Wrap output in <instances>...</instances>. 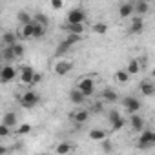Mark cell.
<instances>
[{"mask_svg": "<svg viewBox=\"0 0 155 155\" xmlns=\"http://www.w3.org/2000/svg\"><path fill=\"white\" fill-rule=\"evenodd\" d=\"M40 102V95L35 91V90H28V91H24V95L20 97V106L22 108H35L37 104Z\"/></svg>", "mask_w": 155, "mask_h": 155, "instance_id": "6da1fadb", "label": "cell"}, {"mask_svg": "<svg viewBox=\"0 0 155 155\" xmlns=\"http://www.w3.org/2000/svg\"><path fill=\"white\" fill-rule=\"evenodd\" d=\"M153 144H155V131L144 128V130L140 131L139 140H137V148H140V150H148V148H151Z\"/></svg>", "mask_w": 155, "mask_h": 155, "instance_id": "7a4b0ae2", "label": "cell"}, {"mask_svg": "<svg viewBox=\"0 0 155 155\" xmlns=\"http://www.w3.org/2000/svg\"><path fill=\"white\" fill-rule=\"evenodd\" d=\"M77 90L88 99V97H91L95 93V81L91 79V77H84V79H81L79 84H77Z\"/></svg>", "mask_w": 155, "mask_h": 155, "instance_id": "3957f363", "label": "cell"}, {"mask_svg": "<svg viewBox=\"0 0 155 155\" xmlns=\"http://www.w3.org/2000/svg\"><path fill=\"white\" fill-rule=\"evenodd\" d=\"M86 20V11L82 8H75L71 11H68V17H66V24L68 26H73V24H84Z\"/></svg>", "mask_w": 155, "mask_h": 155, "instance_id": "277c9868", "label": "cell"}, {"mask_svg": "<svg viewBox=\"0 0 155 155\" xmlns=\"http://www.w3.org/2000/svg\"><path fill=\"white\" fill-rule=\"evenodd\" d=\"M124 108L130 115H135V113L140 111V101L137 97H126L124 99Z\"/></svg>", "mask_w": 155, "mask_h": 155, "instance_id": "5b68a950", "label": "cell"}, {"mask_svg": "<svg viewBox=\"0 0 155 155\" xmlns=\"http://www.w3.org/2000/svg\"><path fill=\"white\" fill-rule=\"evenodd\" d=\"M15 77H17V69L11 64H6L0 69V82H11Z\"/></svg>", "mask_w": 155, "mask_h": 155, "instance_id": "8992f818", "label": "cell"}, {"mask_svg": "<svg viewBox=\"0 0 155 155\" xmlns=\"http://www.w3.org/2000/svg\"><path fill=\"white\" fill-rule=\"evenodd\" d=\"M71 69H73V62H71V60H58V62L55 64V68H53V71H55L58 77L68 75Z\"/></svg>", "mask_w": 155, "mask_h": 155, "instance_id": "52a82bcc", "label": "cell"}, {"mask_svg": "<svg viewBox=\"0 0 155 155\" xmlns=\"http://www.w3.org/2000/svg\"><path fill=\"white\" fill-rule=\"evenodd\" d=\"M144 31V18L142 17H133L131 18V26H130V33L131 35H140Z\"/></svg>", "mask_w": 155, "mask_h": 155, "instance_id": "ba28073f", "label": "cell"}, {"mask_svg": "<svg viewBox=\"0 0 155 155\" xmlns=\"http://www.w3.org/2000/svg\"><path fill=\"white\" fill-rule=\"evenodd\" d=\"M88 119H90V111L88 110H82V108L71 113V120L75 124H84V122H88Z\"/></svg>", "mask_w": 155, "mask_h": 155, "instance_id": "9c48e42d", "label": "cell"}, {"mask_svg": "<svg viewBox=\"0 0 155 155\" xmlns=\"http://www.w3.org/2000/svg\"><path fill=\"white\" fill-rule=\"evenodd\" d=\"M33 73H35V69H33L31 66H22V69H20V81H22V84H26V86H31Z\"/></svg>", "mask_w": 155, "mask_h": 155, "instance_id": "30bf717a", "label": "cell"}, {"mask_svg": "<svg viewBox=\"0 0 155 155\" xmlns=\"http://www.w3.org/2000/svg\"><path fill=\"white\" fill-rule=\"evenodd\" d=\"M130 126H131V130L133 131H142L144 130V119L139 115V113H135V115H130Z\"/></svg>", "mask_w": 155, "mask_h": 155, "instance_id": "8fae6325", "label": "cell"}, {"mask_svg": "<svg viewBox=\"0 0 155 155\" xmlns=\"http://www.w3.org/2000/svg\"><path fill=\"white\" fill-rule=\"evenodd\" d=\"M139 88H140V93L144 97H153V93H155V84L151 81H142L139 84Z\"/></svg>", "mask_w": 155, "mask_h": 155, "instance_id": "7c38bea8", "label": "cell"}, {"mask_svg": "<svg viewBox=\"0 0 155 155\" xmlns=\"http://www.w3.org/2000/svg\"><path fill=\"white\" fill-rule=\"evenodd\" d=\"M17 42H18L17 33H13V31H6V33L2 35V44H4L6 48H13Z\"/></svg>", "mask_w": 155, "mask_h": 155, "instance_id": "4fadbf2b", "label": "cell"}, {"mask_svg": "<svg viewBox=\"0 0 155 155\" xmlns=\"http://www.w3.org/2000/svg\"><path fill=\"white\" fill-rule=\"evenodd\" d=\"M150 11V4L146 2V0H139V2L133 4V13H137V17H142Z\"/></svg>", "mask_w": 155, "mask_h": 155, "instance_id": "5bb4252c", "label": "cell"}, {"mask_svg": "<svg viewBox=\"0 0 155 155\" xmlns=\"http://www.w3.org/2000/svg\"><path fill=\"white\" fill-rule=\"evenodd\" d=\"M133 15V2H124L119 8V17L120 18H130Z\"/></svg>", "mask_w": 155, "mask_h": 155, "instance_id": "9a60e30c", "label": "cell"}, {"mask_svg": "<svg viewBox=\"0 0 155 155\" xmlns=\"http://www.w3.org/2000/svg\"><path fill=\"white\" fill-rule=\"evenodd\" d=\"M17 37L22 38V40H29V38H33V22L28 24V26H20V31L17 33Z\"/></svg>", "mask_w": 155, "mask_h": 155, "instance_id": "2e32d148", "label": "cell"}, {"mask_svg": "<svg viewBox=\"0 0 155 155\" xmlns=\"http://www.w3.org/2000/svg\"><path fill=\"white\" fill-rule=\"evenodd\" d=\"M69 101L73 102V104H77V106H81V104H84L86 102V97L77 90V88H73L71 91H69Z\"/></svg>", "mask_w": 155, "mask_h": 155, "instance_id": "e0dca14e", "label": "cell"}, {"mask_svg": "<svg viewBox=\"0 0 155 155\" xmlns=\"http://www.w3.org/2000/svg\"><path fill=\"white\" fill-rule=\"evenodd\" d=\"M101 97H102V102H117L119 101V95L111 88H104L102 93H101Z\"/></svg>", "mask_w": 155, "mask_h": 155, "instance_id": "ac0fdd59", "label": "cell"}, {"mask_svg": "<svg viewBox=\"0 0 155 155\" xmlns=\"http://www.w3.org/2000/svg\"><path fill=\"white\" fill-rule=\"evenodd\" d=\"M71 150H73L71 142H68V140H62V142H58V144H57V148H55V153H57V155H69V153H71Z\"/></svg>", "mask_w": 155, "mask_h": 155, "instance_id": "d6986e66", "label": "cell"}, {"mask_svg": "<svg viewBox=\"0 0 155 155\" xmlns=\"http://www.w3.org/2000/svg\"><path fill=\"white\" fill-rule=\"evenodd\" d=\"M128 75H135V73H139L140 71V62L137 60V58H131L130 62H128V66H126V69H124Z\"/></svg>", "mask_w": 155, "mask_h": 155, "instance_id": "ffe728a7", "label": "cell"}, {"mask_svg": "<svg viewBox=\"0 0 155 155\" xmlns=\"http://www.w3.org/2000/svg\"><path fill=\"white\" fill-rule=\"evenodd\" d=\"M66 28V31H68V35H81L82 37V33H84V24H73V26H64Z\"/></svg>", "mask_w": 155, "mask_h": 155, "instance_id": "44dd1931", "label": "cell"}, {"mask_svg": "<svg viewBox=\"0 0 155 155\" xmlns=\"http://www.w3.org/2000/svg\"><path fill=\"white\" fill-rule=\"evenodd\" d=\"M2 124H4V126H8V128L11 130V128L17 124V115H15L13 111H8V113L4 115V119H2Z\"/></svg>", "mask_w": 155, "mask_h": 155, "instance_id": "7402d4cb", "label": "cell"}, {"mask_svg": "<svg viewBox=\"0 0 155 155\" xmlns=\"http://www.w3.org/2000/svg\"><path fill=\"white\" fill-rule=\"evenodd\" d=\"M69 49H71V46H69L66 40H62V42L57 46V49H55V57H64V55H68Z\"/></svg>", "mask_w": 155, "mask_h": 155, "instance_id": "603a6c76", "label": "cell"}, {"mask_svg": "<svg viewBox=\"0 0 155 155\" xmlns=\"http://www.w3.org/2000/svg\"><path fill=\"white\" fill-rule=\"evenodd\" d=\"M17 18H18V22H20V26H28V24L33 22V17H31L28 11H18Z\"/></svg>", "mask_w": 155, "mask_h": 155, "instance_id": "cb8c5ba5", "label": "cell"}, {"mask_svg": "<svg viewBox=\"0 0 155 155\" xmlns=\"http://www.w3.org/2000/svg\"><path fill=\"white\" fill-rule=\"evenodd\" d=\"M33 22L48 29V24H49V18H48V17H46L44 13H37V15H33Z\"/></svg>", "mask_w": 155, "mask_h": 155, "instance_id": "d4e9b609", "label": "cell"}, {"mask_svg": "<svg viewBox=\"0 0 155 155\" xmlns=\"http://www.w3.org/2000/svg\"><path fill=\"white\" fill-rule=\"evenodd\" d=\"M11 51H13V57H15V58H20V57H24V53H26V46H24L22 42H17V44L11 48Z\"/></svg>", "mask_w": 155, "mask_h": 155, "instance_id": "484cf974", "label": "cell"}, {"mask_svg": "<svg viewBox=\"0 0 155 155\" xmlns=\"http://www.w3.org/2000/svg\"><path fill=\"white\" fill-rule=\"evenodd\" d=\"M115 79H117V82H119V84H126V82L130 81V75H128L124 69H117V73H115Z\"/></svg>", "mask_w": 155, "mask_h": 155, "instance_id": "4316f807", "label": "cell"}, {"mask_svg": "<svg viewBox=\"0 0 155 155\" xmlns=\"http://www.w3.org/2000/svg\"><path fill=\"white\" fill-rule=\"evenodd\" d=\"M93 33H97V35H106V33H108V24H106V22H97V24H93Z\"/></svg>", "mask_w": 155, "mask_h": 155, "instance_id": "83f0119b", "label": "cell"}, {"mask_svg": "<svg viewBox=\"0 0 155 155\" xmlns=\"http://www.w3.org/2000/svg\"><path fill=\"white\" fill-rule=\"evenodd\" d=\"M111 124V131H120L124 126H126V119L124 117H119L117 120H113V122H110Z\"/></svg>", "mask_w": 155, "mask_h": 155, "instance_id": "f1b7e54d", "label": "cell"}, {"mask_svg": "<svg viewBox=\"0 0 155 155\" xmlns=\"http://www.w3.org/2000/svg\"><path fill=\"white\" fill-rule=\"evenodd\" d=\"M90 139L91 140H104L106 139V131L104 130H91L90 131Z\"/></svg>", "mask_w": 155, "mask_h": 155, "instance_id": "f546056e", "label": "cell"}, {"mask_svg": "<svg viewBox=\"0 0 155 155\" xmlns=\"http://www.w3.org/2000/svg\"><path fill=\"white\" fill-rule=\"evenodd\" d=\"M44 35H46V28H42V26L33 22V38H42Z\"/></svg>", "mask_w": 155, "mask_h": 155, "instance_id": "4dcf8cb0", "label": "cell"}, {"mask_svg": "<svg viewBox=\"0 0 155 155\" xmlns=\"http://www.w3.org/2000/svg\"><path fill=\"white\" fill-rule=\"evenodd\" d=\"M0 57H2V60H6V62H11V60H15L11 48H4V51H0Z\"/></svg>", "mask_w": 155, "mask_h": 155, "instance_id": "1f68e13d", "label": "cell"}, {"mask_svg": "<svg viewBox=\"0 0 155 155\" xmlns=\"http://www.w3.org/2000/svg\"><path fill=\"white\" fill-rule=\"evenodd\" d=\"M64 40H66L69 46H73V44H79V42L82 40V37H81V35H68Z\"/></svg>", "mask_w": 155, "mask_h": 155, "instance_id": "d6a6232c", "label": "cell"}, {"mask_svg": "<svg viewBox=\"0 0 155 155\" xmlns=\"http://www.w3.org/2000/svg\"><path fill=\"white\" fill-rule=\"evenodd\" d=\"M91 111H93V113H102V111H104V102H93Z\"/></svg>", "mask_w": 155, "mask_h": 155, "instance_id": "836d02e7", "label": "cell"}, {"mask_svg": "<svg viewBox=\"0 0 155 155\" xmlns=\"http://www.w3.org/2000/svg\"><path fill=\"white\" fill-rule=\"evenodd\" d=\"M29 131H31V124H22V126H18V131H17V133L26 135V133H29Z\"/></svg>", "mask_w": 155, "mask_h": 155, "instance_id": "e575fe53", "label": "cell"}, {"mask_svg": "<svg viewBox=\"0 0 155 155\" xmlns=\"http://www.w3.org/2000/svg\"><path fill=\"white\" fill-rule=\"evenodd\" d=\"M40 81H42V75L40 73H33V79H31V86H37V84H40Z\"/></svg>", "mask_w": 155, "mask_h": 155, "instance_id": "d590c367", "label": "cell"}, {"mask_svg": "<svg viewBox=\"0 0 155 155\" xmlns=\"http://www.w3.org/2000/svg\"><path fill=\"white\" fill-rule=\"evenodd\" d=\"M11 133V130L8 128V126H4V124H0V139H2V137H8Z\"/></svg>", "mask_w": 155, "mask_h": 155, "instance_id": "8d00e7d4", "label": "cell"}, {"mask_svg": "<svg viewBox=\"0 0 155 155\" xmlns=\"http://www.w3.org/2000/svg\"><path fill=\"white\" fill-rule=\"evenodd\" d=\"M102 148H104V151H106V153H110V151L113 150V144H111L110 140H106V139H104V140H102Z\"/></svg>", "mask_w": 155, "mask_h": 155, "instance_id": "74e56055", "label": "cell"}, {"mask_svg": "<svg viewBox=\"0 0 155 155\" xmlns=\"http://www.w3.org/2000/svg\"><path fill=\"white\" fill-rule=\"evenodd\" d=\"M62 8H64L62 0H53V2H51V9H62Z\"/></svg>", "mask_w": 155, "mask_h": 155, "instance_id": "f35d334b", "label": "cell"}, {"mask_svg": "<svg viewBox=\"0 0 155 155\" xmlns=\"http://www.w3.org/2000/svg\"><path fill=\"white\" fill-rule=\"evenodd\" d=\"M119 117H120V113H119L117 110H111V111H110V122H113V120H117Z\"/></svg>", "mask_w": 155, "mask_h": 155, "instance_id": "ab89813d", "label": "cell"}, {"mask_svg": "<svg viewBox=\"0 0 155 155\" xmlns=\"http://www.w3.org/2000/svg\"><path fill=\"white\" fill-rule=\"evenodd\" d=\"M8 153V148L6 146H0V155H6Z\"/></svg>", "mask_w": 155, "mask_h": 155, "instance_id": "60d3db41", "label": "cell"}, {"mask_svg": "<svg viewBox=\"0 0 155 155\" xmlns=\"http://www.w3.org/2000/svg\"><path fill=\"white\" fill-rule=\"evenodd\" d=\"M40 155H48V153H40Z\"/></svg>", "mask_w": 155, "mask_h": 155, "instance_id": "b9f144b4", "label": "cell"}, {"mask_svg": "<svg viewBox=\"0 0 155 155\" xmlns=\"http://www.w3.org/2000/svg\"><path fill=\"white\" fill-rule=\"evenodd\" d=\"M0 62H2V57H0Z\"/></svg>", "mask_w": 155, "mask_h": 155, "instance_id": "7bdbcfd3", "label": "cell"}, {"mask_svg": "<svg viewBox=\"0 0 155 155\" xmlns=\"http://www.w3.org/2000/svg\"><path fill=\"white\" fill-rule=\"evenodd\" d=\"M0 11H2V8H0Z\"/></svg>", "mask_w": 155, "mask_h": 155, "instance_id": "ee69618b", "label": "cell"}]
</instances>
